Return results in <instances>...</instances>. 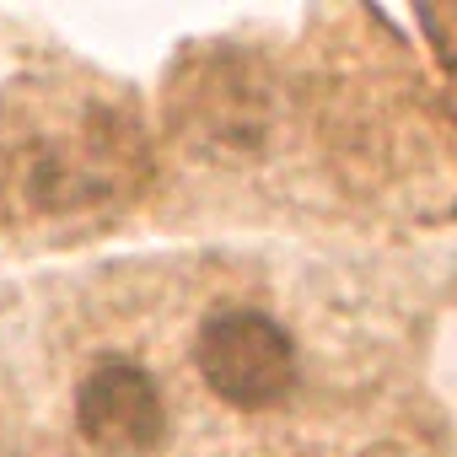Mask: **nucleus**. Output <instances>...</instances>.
<instances>
[{
	"instance_id": "f257e3e1",
	"label": "nucleus",
	"mask_w": 457,
	"mask_h": 457,
	"mask_svg": "<svg viewBox=\"0 0 457 457\" xmlns=\"http://www.w3.org/2000/svg\"><path fill=\"white\" fill-rule=\"evenodd\" d=\"M194 366L204 387L232 409H275L296 387V339L253 307H220L194 339Z\"/></svg>"
},
{
	"instance_id": "f03ea898",
	"label": "nucleus",
	"mask_w": 457,
	"mask_h": 457,
	"mask_svg": "<svg viewBox=\"0 0 457 457\" xmlns=\"http://www.w3.org/2000/svg\"><path fill=\"white\" fill-rule=\"evenodd\" d=\"M76 430L103 452H151L167 430L162 387L135 361H103L76 387Z\"/></svg>"
}]
</instances>
